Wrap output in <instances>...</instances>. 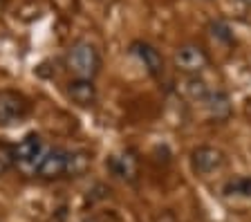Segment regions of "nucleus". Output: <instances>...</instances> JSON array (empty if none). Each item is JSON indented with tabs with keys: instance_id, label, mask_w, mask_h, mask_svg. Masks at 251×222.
Segmentation results:
<instances>
[{
	"instance_id": "2eb2a0df",
	"label": "nucleus",
	"mask_w": 251,
	"mask_h": 222,
	"mask_svg": "<svg viewBox=\"0 0 251 222\" xmlns=\"http://www.w3.org/2000/svg\"><path fill=\"white\" fill-rule=\"evenodd\" d=\"M242 5H247V7H251V0H240Z\"/></svg>"
},
{
	"instance_id": "f8f14e48",
	"label": "nucleus",
	"mask_w": 251,
	"mask_h": 222,
	"mask_svg": "<svg viewBox=\"0 0 251 222\" xmlns=\"http://www.w3.org/2000/svg\"><path fill=\"white\" fill-rule=\"evenodd\" d=\"M225 196L235 197H251V177H233L225 184Z\"/></svg>"
},
{
	"instance_id": "423d86ee",
	"label": "nucleus",
	"mask_w": 251,
	"mask_h": 222,
	"mask_svg": "<svg viewBox=\"0 0 251 222\" xmlns=\"http://www.w3.org/2000/svg\"><path fill=\"white\" fill-rule=\"evenodd\" d=\"M225 164V153L215 146H198L191 153V166L200 175H211L222 169Z\"/></svg>"
},
{
	"instance_id": "6e6552de",
	"label": "nucleus",
	"mask_w": 251,
	"mask_h": 222,
	"mask_svg": "<svg viewBox=\"0 0 251 222\" xmlns=\"http://www.w3.org/2000/svg\"><path fill=\"white\" fill-rule=\"evenodd\" d=\"M68 97L76 106L90 108V106H94V101H97V88H94V83L88 79H72L68 83Z\"/></svg>"
},
{
	"instance_id": "9d476101",
	"label": "nucleus",
	"mask_w": 251,
	"mask_h": 222,
	"mask_svg": "<svg viewBox=\"0 0 251 222\" xmlns=\"http://www.w3.org/2000/svg\"><path fill=\"white\" fill-rule=\"evenodd\" d=\"M108 169L121 180H132L137 173L135 157H130V155H112L108 159Z\"/></svg>"
},
{
	"instance_id": "4468645a",
	"label": "nucleus",
	"mask_w": 251,
	"mask_h": 222,
	"mask_svg": "<svg viewBox=\"0 0 251 222\" xmlns=\"http://www.w3.org/2000/svg\"><path fill=\"white\" fill-rule=\"evenodd\" d=\"M11 166H14V148L0 144V175H5Z\"/></svg>"
},
{
	"instance_id": "9b49d317",
	"label": "nucleus",
	"mask_w": 251,
	"mask_h": 222,
	"mask_svg": "<svg viewBox=\"0 0 251 222\" xmlns=\"http://www.w3.org/2000/svg\"><path fill=\"white\" fill-rule=\"evenodd\" d=\"M182 90H184V95H186L191 101H195V103H202V101L209 97V92H211L209 85L204 83L202 79H198V76H188V79L184 81Z\"/></svg>"
},
{
	"instance_id": "7ed1b4c3",
	"label": "nucleus",
	"mask_w": 251,
	"mask_h": 222,
	"mask_svg": "<svg viewBox=\"0 0 251 222\" xmlns=\"http://www.w3.org/2000/svg\"><path fill=\"white\" fill-rule=\"evenodd\" d=\"M29 112V101L14 90H0V126H14Z\"/></svg>"
},
{
	"instance_id": "f257e3e1",
	"label": "nucleus",
	"mask_w": 251,
	"mask_h": 222,
	"mask_svg": "<svg viewBox=\"0 0 251 222\" xmlns=\"http://www.w3.org/2000/svg\"><path fill=\"white\" fill-rule=\"evenodd\" d=\"M83 155L70 153L65 148H52L43 155V159L36 166V175L43 180H56L68 173H78L83 169Z\"/></svg>"
},
{
	"instance_id": "ddd939ff",
	"label": "nucleus",
	"mask_w": 251,
	"mask_h": 222,
	"mask_svg": "<svg viewBox=\"0 0 251 222\" xmlns=\"http://www.w3.org/2000/svg\"><path fill=\"white\" fill-rule=\"evenodd\" d=\"M209 34L213 36V41H218V43H231L233 41V32H231V27L226 25L225 21L209 23Z\"/></svg>"
},
{
	"instance_id": "39448f33",
	"label": "nucleus",
	"mask_w": 251,
	"mask_h": 222,
	"mask_svg": "<svg viewBox=\"0 0 251 222\" xmlns=\"http://www.w3.org/2000/svg\"><path fill=\"white\" fill-rule=\"evenodd\" d=\"M173 63L179 72H186V74H198L202 72L206 65H209V54L204 52L200 45H182V48L175 49V56H173Z\"/></svg>"
},
{
	"instance_id": "20e7f679",
	"label": "nucleus",
	"mask_w": 251,
	"mask_h": 222,
	"mask_svg": "<svg viewBox=\"0 0 251 222\" xmlns=\"http://www.w3.org/2000/svg\"><path fill=\"white\" fill-rule=\"evenodd\" d=\"M43 155L45 150H43V139L38 132H27L21 139V144L14 148V162H18L25 171H34V173H36V166L43 159Z\"/></svg>"
},
{
	"instance_id": "0eeeda50",
	"label": "nucleus",
	"mask_w": 251,
	"mask_h": 222,
	"mask_svg": "<svg viewBox=\"0 0 251 222\" xmlns=\"http://www.w3.org/2000/svg\"><path fill=\"white\" fill-rule=\"evenodd\" d=\"M130 52L139 58L141 63H144V68H146L152 76H159V74L164 72V58H162V54H159V49H157V48H152L151 43L135 41L130 45Z\"/></svg>"
},
{
	"instance_id": "1a4fd4ad",
	"label": "nucleus",
	"mask_w": 251,
	"mask_h": 222,
	"mask_svg": "<svg viewBox=\"0 0 251 222\" xmlns=\"http://www.w3.org/2000/svg\"><path fill=\"white\" fill-rule=\"evenodd\" d=\"M202 106L206 108V112H209L213 119H226V117L231 115V99H229V95L222 90H211L209 97L202 101Z\"/></svg>"
},
{
	"instance_id": "f03ea898",
	"label": "nucleus",
	"mask_w": 251,
	"mask_h": 222,
	"mask_svg": "<svg viewBox=\"0 0 251 222\" xmlns=\"http://www.w3.org/2000/svg\"><path fill=\"white\" fill-rule=\"evenodd\" d=\"M68 68L76 79L92 81L99 74V68H101V56L97 52V48L88 41L74 43L68 52Z\"/></svg>"
}]
</instances>
